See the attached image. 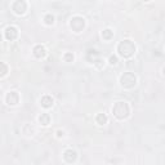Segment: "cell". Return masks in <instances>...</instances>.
Returning a JSON list of instances; mask_svg holds the SVG:
<instances>
[{
  "label": "cell",
  "instance_id": "3957f363",
  "mask_svg": "<svg viewBox=\"0 0 165 165\" xmlns=\"http://www.w3.org/2000/svg\"><path fill=\"white\" fill-rule=\"evenodd\" d=\"M120 84H121V86H124L126 89L134 88L135 84H137V77L133 72H125V74L121 75Z\"/></svg>",
  "mask_w": 165,
  "mask_h": 165
},
{
  "label": "cell",
  "instance_id": "e0dca14e",
  "mask_svg": "<svg viewBox=\"0 0 165 165\" xmlns=\"http://www.w3.org/2000/svg\"><path fill=\"white\" fill-rule=\"evenodd\" d=\"M110 63L111 65H116L117 63V57L116 56H111L110 57Z\"/></svg>",
  "mask_w": 165,
  "mask_h": 165
},
{
  "label": "cell",
  "instance_id": "4fadbf2b",
  "mask_svg": "<svg viewBox=\"0 0 165 165\" xmlns=\"http://www.w3.org/2000/svg\"><path fill=\"white\" fill-rule=\"evenodd\" d=\"M39 121H40L43 125H48L49 121H50V116L48 114H41V116L39 117Z\"/></svg>",
  "mask_w": 165,
  "mask_h": 165
},
{
  "label": "cell",
  "instance_id": "8992f818",
  "mask_svg": "<svg viewBox=\"0 0 165 165\" xmlns=\"http://www.w3.org/2000/svg\"><path fill=\"white\" fill-rule=\"evenodd\" d=\"M20 101V95L17 92H11V93H8L7 94V103L8 105H11V106H14L17 105Z\"/></svg>",
  "mask_w": 165,
  "mask_h": 165
},
{
  "label": "cell",
  "instance_id": "7a4b0ae2",
  "mask_svg": "<svg viewBox=\"0 0 165 165\" xmlns=\"http://www.w3.org/2000/svg\"><path fill=\"white\" fill-rule=\"evenodd\" d=\"M112 112H114L115 117L123 120L129 116L130 110H129V106L126 102H117V103H115V106L112 107Z\"/></svg>",
  "mask_w": 165,
  "mask_h": 165
},
{
  "label": "cell",
  "instance_id": "277c9868",
  "mask_svg": "<svg viewBox=\"0 0 165 165\" xmlns=\"http://www.w3.org/2000/svg\"><path fill=\"white\" fill-rule=\"evenodd\" d=\"M70 26H71V29H72L75 32H80V31H83L84 26H85V21H84L83 17L76 16V17H74V18L71 20Z\"/></svg>",
  "mask_w": 165,
  "mask_h": 165
},
{
  "label": "cell",
  "instance_id": "8fae6325",
  "mask_svg": "<svg viewBox=\"0 0 165 165\" xmlns=\"http://www.w3.org/2000/svg\"><path fill=\"white\" fill-rule=\"evenodd\" d=\"M102 38L105 39V40H111L112 38H114V31H111V30H105V31H102Z\"/></svg>",
  "mask_w": 165,
  "mask_h": 165
},
{
  "label": "cell",
  "instance_id": "ac0fdd59",
  "mask_svg": "<svg viewBox=\"0 0 165 165\" xmlns=\"http://www.w3.org/2000/svg\"><path fill=\"white\" fill-rule=\"evenodd\" d=\"M57 134H58V137H61V135H62L63 133H62V132H59V130H58V132H57Z\"/></svg>",
  "mask_w": 165,
  "mask_h": 165
},
{
  "label": "cell",
  "instance_id": "30bf717a",
  "mask_svg": "<svg viewBox=\"0 0 165 165\" xmlns=\"http://www.w3.org/2000/svg\"><path fill=\"white\" fill-rule=\"evenodd\" d=\"M40 103H41V106H43V107L49 108V107H52V105H53V98H52L50 95H44V97L41 98Z\"/></svg>",
  "mask_w": 165,
  "mask_h": 165
},
{
  "label": "cell",
  "instance_id": "5b68a950",
  "mask_svg": "<svg viewBox=\"0 0 165 165\" xmlns=\"http://www.w3.org/2000/svg\"><path fill=\"white\" fill-rule=\"evenodd\" d=\"M12 9L17 13V14H23L26 11H27V4L23 0H17V2L13 3Z\"/></svg>",
  "mask_w": 165,
  "mask_h": 165
},
{
  "label": "cell",
  "instance_id": "d6986e66",
  "mask_svg": "<svg viewBox=\"0 0 165 165\" xmlns=\"http://www.w3.org/2000/svg\"><path fill=\"white\" fill-rule=\"evenodd\" d=\"M0 41H2V34H0Z\"/></svg>",
  "mask_w": 165,
  "mask_h": 165
},
{
  "label": "cell",
  "instance_id": "2e32d148",
  "mask_svg": "<svg viewBox=\"0 0 165 165\" xmlns=\"http://www.w3.org/2000/svg\"><path fill=\"white\" fill-rule=\"evenodd\" d=\"M65 61H66V62H72V61H74V54L72 53H66L65 54Z\"/></svg>",
  "mask_w": 165,
  "mask_h": 165
},
{
  "label": "cell",
  "instance_id": "9c48e42d",
  "mask_svg": "<svg viewBox=\"0 0 165 165\" xmlns=\"http://www.w3.org/2000/svg\"><path fill=\"white\" fill-rule=\"evenodd\" d=\"M45 54H47V52L43 45H36L34 48V56L36 58H43V57H45Z\"/></svg>",
  "mask_w": 165,
  "mask_h": 165
},
{
  "label": "cell",
  "instance_id": "9a60e30c",
  "mask_svg": "<svg viewBox=\"0 0 165 165\" xmlns=\"http://www.w3.org/2000/svg\"><path fill=\"white\" fill-rule=\"evenodd\" d=\"M44 21H45L47 25H53V23H54V17L52 16V14H47L45 18H44Z\"/></svg>",
  "mask_w": 165,
  "mask_h": 165
},
{
  "label": "cell",
  "instance_id": "52a82bcc",
  "mask_svg": "<svg viewBox=\"0 0 165 165\" xmlns=\"http://www.w3.org/2000/svg\"><path fill=\"white\" fill-rule=\"evenodd\" d=\"M17 36H18V30H17L16 27H13V26H11V27H7L5 30V38L7 40H14Z\"/></svg>",
  "mask_w": 165,
  "mask_h": 165
},
{
  "label": "cell",
  "instance_id": "7c38bea8",
  "mask_svg": "<svg viewBox=\"0 0 165 165\" xmlns=\"http://www.w3.org/2000/svg\"><path fill=\"white\" fill-rule=\"evenodd\" d=\"M95 120H97V123L99 125H103V124H106L107 123V116L105 114H98L97 117H95Z\"/></svg>",
  "mask_w": 165,
  "mask_h": 165
},
{
  "label": "cell",
  "instance_id": "6da1fadb",
  "mask_svg": "<svg viewBox=\"0 0 165 165\" xmlns=\"http://www.w3.org/2000/svg\"><path fill=\"white\" fill-rule=\"evenodd\" d=\"M117 52L123 58H130L135 52V45L130 40H123L117 45Z\"/></svg>",
  "mask_w": 165,
  "mask_h": 165
},
{
  "label": "cell",
  "instance_id": "5bb4252c",
  "mask_svg": "<svg viewBox=\"0 0 165 165\" xmlns=\"http://www.w3.org/2000/svg\"><path fill=\"white\" fill-rule=\"evenodd\" d=\"M8 74V66L4 62H0V77H3Z\"/></svg>",
  "mask_w": 165,
  "mask_h": 165
},
{
  "label": "cell",
  "instance_id": "ba28073f",
  "mask_svg": "<svg viewBox=\"0 0 165 165\" xmlns=\"http://www.w3.org/2000/svg\"><path fill=\"white\" fill-rule=\"evenodd\" d=\"M63 158H65V160L67 163H74L76 160V158H77V155H76V152L74 150H67L65 152V155H63Z\"/></svg>",
  "mask_w": 165,
  "mask_h": 165
}]
</instances>
